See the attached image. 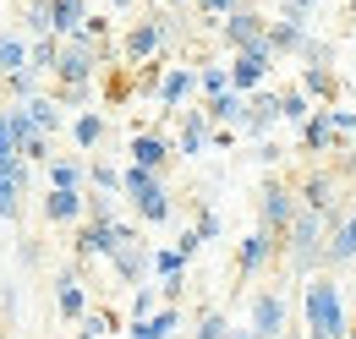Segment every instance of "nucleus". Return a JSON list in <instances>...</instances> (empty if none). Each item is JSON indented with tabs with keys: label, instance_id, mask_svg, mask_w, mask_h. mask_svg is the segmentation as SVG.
I'll return each instance as SVG.
<instances>
[{
	"label": "nucleus",
	"instance_id": "1",
	"mask_svg": "<svg viewBox=\"0 0 356 339\" xmlns=\"http://www.w3.org/2000/svg\"><path fill=\"white\" fill-rule=\"evenodd\" d=\"M264 33H268V28L252 17V11H230V17H225V39L236 44V49H268Z\"/></svg>",
	"mask_w": 356,
	"mask_h": 339
},
{
	"label": "nucleus",
	"instance_id": "2",
	"mask_svg": "<svg viewBox=\"0 0 356 339\" xmlns=\"http://www.w3.org/2000/svg\"><path fill=\"white\" fill-rule=\"evenodd\" d=\"M88 0H49V33H77Z\"/></svg>",
	"mask_w": 356,
	"mask_h": 339
},
{
	"label": "nucleus",
	"instance_id": "3",
	"mask_svg": "<svg viewBox=\"0 0 356 339\" xmlns=\"http://www.w3.org/2000/svg\"><path fill=\"white\" fill-rule=\"evenodd\" d=\"M137 93V72L127 66H104V104H127Z\"/></svg>",
	"mask_w": 356,
	"mask_h": 339
},
{
	"label": "nucleus",
	"instance_id": "4",
	"mask_svg": "<svg viewBox=\"0 0 356 339\" xmlns=\"http://www.w3.org/2000/svg\"><path fill=\"white\" fill-rule=\"evenodd\" d=\"M22 66H28V49L17 39H0V72L11 77V72H22Z\"/></svg>",
	"mask_w": 356,
	"mask_h": 339
},
{
	"label": "nucleus",
	"instance_id": "5",
	"mask_svg": "<svg viewBox=\"0 0 356 339\" xmlns=\"http://www.w3.org/2000/svg\"><path fill=\"white\" fill-rule=\"evenodd\" d=\"M154 44H159V22H143V28H132V39H127V49H132V55H148Z\"/></svg>",
	"mask_w": 356,
	"mask_h": 339
},
{
	"label": "nucleus",
	"instance_id": "6",
	"mask_svg": "<svg viewBox=\"0 0 356 339\" xmlns=\"http://www.w3.org/2000/svg\"><path fill=\"white\" fill-rule=\"evenodd\" d=\"M137 159H143V165H159V159H165V142H154V137H137V148H132Z\"/></svg>",
	"mask_w": 356,
	"mask_h": 339
},
{
	"label": "nucleus",
	"instance_id": "7",
	"mask_svg": "<svg viewBox=\"0 0 356 339\" xmlns=\"http://www.w3.org/2000/svg\"><path fill=\"white\" fill-rule=\"evenodd\" d=\"M154 88H159V60L137 66V93H154Z\"/></svg>",
	"mask_w": 356,
	"mask_h": 339
},
{
	"label": "nucleus",
	"instance_id": "8",
	"mask_svg": "<svg viewBox=\"0 0 356 339\" xmlns=\"http://www.w3.org/2000/svg\"><path fill=\"white\" fill-rule=\"evenodd\" d=\"M55 60H60V55H55V44H39V49H33V72H55Z\"/></svg>",
	"mask_w": 356,
	"mask_h": 339
},
{
	"label": "nucleus",
	"instance_id": "9",
	"mask_svg": "<svg viewBox=\"0 0 356 339\" xmlns=\"http://www.w3.org/2000/svg\"><path fill=\"white\" fill-rule=\"evenodd\" d=\"M77 208V203H72V192H55V197H49V213H55V219H60V213H72Z\"/></svg>",
	"mask_w": 356,
	"mask_h": 339
},
{
	"label": "nucleus",
	"instance_id": "10",
	"mask_svg": "<svg viewBox=\"0 0 356 339\" xmlns=\"http://www.w3.org/2000/svg\"><path fill=\"white\" fill-rule=\"evenodd\" d=\"M209 115H220V121H230V115H236V99H230V93H225V99H214V110H209Z\"/></svg>",
	"mask_w": 356,
	"mask_h": 339
},
{
	"label": "nucleus",
	"instance_id": "11",
	"mask_svg": "<svg viewBox=\"0 0 356 339\" xmlns=\"http://www.w3.org/2000/svg\"><path fill=\"white\" fill-rule=\"evenodd\" d=\"M181 93H186V72H176V77L165 83V99H181Z\"/></svg>",
	"mask_w": 356,
	"mask_h": 339
},
{
	"label": "nucleus",
	"instance_id": "12",
	"mask_svg": "<svg viewBox=\"0 0 356 339\" xmlns=\"http://www.w3.org/2000/svg\"><path fill=\"white\" fill-rule=\"evenodd\" d=\"M77 137H83V142H93V137H99V115H88V121H77Z\"/></svg>",
	"mask_w": 356,
	"mask_h": 339
},
{
	"label": "nucleus",
	"instance_id": "13",
	"mask_svg": "<svg viewBox=\"0 0 356 339\" xmlns=\"http://www.w3.org/2000/svg\"><path fill=\"white\" fill-rule=\"evenodd\" d=\"M197 6H203V11H214V17H220V11H230V0H197Z\"/></svg>",
	"mask_w": 356,
	"mask_h": 339
}]
</instances>
